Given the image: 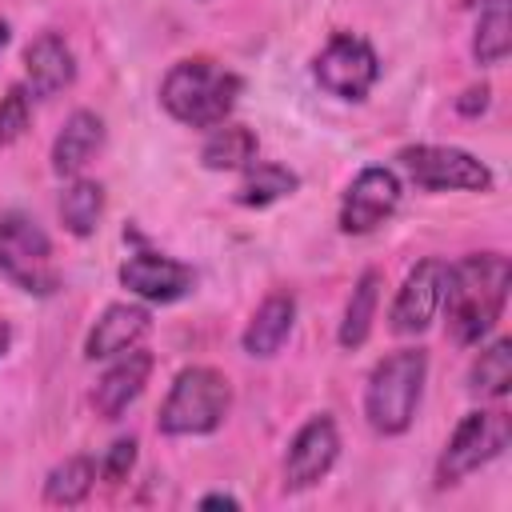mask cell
Instances as JSON below:
<instances>
[{
  "label": "cell",
  "instance_id": "cell-1",
  "mask_svg": "<svg viewBox=\"0 0 512 512\" xmlns=\"http://www.w3.org/2000/svg\"><path fill=\"white\" fill-rule=\"evenodd\" d=\"M512 264L500 252H476L444 268V316L456 344H480L504 312Z\"/></svg>",
  "mask_w": 512,
  "mask_h": 512
},
{
  "label": "cell",
  "instance_id": "cell-2",
  "mask_svg": "<svg viewBox=\"0 0 512 512\" xmlns=\"http://www.w3.org/2000/svg\"><path fill=\"white\" fill-rule=\"evenodd\" d=\"M240 96V76L220 68L216 60H180L168 68L164 84H160V104L172 120L188 124V128H216L228 120V112L236 108Z\"/></svg>",
  "mask_w": 512,
  "mask_h": 512
},
{
  "label": "cell",
  "instance_id": "cell-3",
  "mask_svg": "<svg viewBox=\"0 0 512 512\" xmlns=\"http://www.w3.org/2000/svg\"><path fill=\"white\" fill-rule=\"evenodd\" d=\"M424 376H428L424 348H400L372 368L368 388H364V416L380 436L408 432L420 392H424Z\"/></svg>",
  "mask_w": 512,
  "mask_h": 512
},
{
  "label": "cell",
  "instance_id": "cell-4",
  "mask_svg": "<svg viewBox=\"0 0 512 512\" xmlns=\"http://www.w3.org/2000/svg\"><path fill=\"white\" fill-rule=\"evenodd\" d=\"M228 408H232V388L224 372L204 368V364L184 368L160 404V432L164 436H208L224 424Z\"/></svg>",
  "mask_w": 512,
  "mask_h": 512
},
{
  "label": "cell",
  "instance_id": "cell-5",
  "mask_svg": "<svg viewBox=\"0 0 512 512\" xmlns=\"http://www.w3.org/2000/svg\"><path fill=\"white\" fill-rule=\"evenodd\" d=\"M508 448V416L504 412H468L456 432L448 436L440 464H436V484H460L468 472L484 468L488 460H496Z\"/></svg>",
  "mask_w": 512,
  "mask_h": 512
},
{
  "label": "cell",
  "instance_id": "cell-6",
  "mask_svg": "<svg viewBox=\"0 0 512 512\" xmlns=\"http://www.w3.org/2000/svg\"><path fill=\"white\" fill-rule=\"evenodd\" d=\"M52 244L44 228L20 212L0 216V276L20 284L24 292H52L56 272H52Z\"/></svg>",
  "mask_w": 512,
  "mask_h": 512
},
{
  "label": "cell",
  "instance_id": "cell-7",
  "mask_svg": "<svg viewBox=\"0 0 512 512\" xmlns=\"http://www.w3.org/2000/svg\"><path fill=\"white\" fill-rule=\"evenodd\" d=\"M400 168L428 192H488L492 188V172L484 160H476L464 148H448V144H412L400 156Z\"/></svg>",
  "mask_w": 512,
  "mask_h": 512
},
{
  "label": "cell",
  "instance_id": "cell-8",
  "mask_svg": "<svg viewBox=\"0 0 512 512\" xmlns=\"http://www.w3.org/2000/svg\"><path fill=\"white\" fill-rule=\"evenodd\" d=\"M312 76L324 92H332L340 100H364L380 76V60L364 36L336 32L312 60Z\"/></svg>",
  "mask_w": 512,
  "mask_h": 512
},
{
  "label": "cell",
  "instance_id": "cell-9",
  "mask_svg": "<svg viewBox=\"0 0 512 512\" xmlns=\"http://www.w3.org/2000/svg\"><path fill=\"white\" fill-rule=\"evenodd\" d=\"M336 456H340V432H336L332 416L320 412V416L304 420L288 444V456H284V488L288 492L312 488L320 476H328Z\"/></svg>",
  "mask_w": 512,
  "mask_h": 512
},
{
  "label": "cell",
  "instance_id": "cell-10",
  "mask_svg": "<svg viewBox=\"0 0 512 512\" xmlns=\"http://www.w3.org/2000/svg\"><path fill=\"white\" fill-rule=\"evenodd\" d=\"M444 268H448L444 260H420L404 276V284L392 300V312H388V328L396 336H416L436 320L440 300H444Z\"/></svg>",
  "mask_w": 512,
  "mask_h": 512
},
{
  "label": "cell",
  "instance_id": "cell-11",
  "mask_svg": "<svg viewBox=\"0 0 512 512\" xmlns=\"http://www.w3.org/2000/svg\"><path fill=\"white\" fill-rule=\"evenodd\" d=\"M400 204V180L392 168H364L344 200H340V228L344 232H372L376 224H384Z\"/></svg>",
  "mask_w": 512,
  "mask_h": 512
},
{
  "label": "cell",
  "instance_id": "cell-12",
  "mask_svg": "<svg viewBox=\"0 0 512 512\" xmlns=\"http://www.w3.org/2000/svg\"><path fill=\"white\" fill-rule=\"evenodd\" d=\"M120 284L128 292H136L140 300H152V304H172L180 296L192 292L196 284V272L172 256H160V252H136L120 264Z\"/></svg>",
  "mask_w": 512,
  "mask_h": 512
},
{
  "label": "cell",
  "instance_id": "cell-13",
  "mask_svg": "<svg viewBox=\"0 0 512 512\" xmlns=\"http://www.w3.org/2000/svg\"><path fill=\"white\" fill-rule=\"evenodd\" d=\"M148 372H152V352H140V348L120 352V360L96 380V388H92V408H96L104 420H116V416L144 392Z\"/></svg>",
  "mask_w": 512,
  "mask_h": 512
},
{
  "label": "cell",
  "instance_id": "cell-14",
  "mask_svg": "<svg viewBox=\"0 0 512 512\" xmlns=\"http://www.w3.org/2000/svg\"><path fill=\"white\" fill-rule=\"evenodd\" d=\"M24 76H28V92L32 96H56L76 80V60L72 48L64 44V36L44 32L28 44L24 52Z\"/></svg>",
  "mask_w": 512,
  "mask_h": 512
},
{
  "label": "cell",
  "instance_id": "cell-15",
  "mask_svg": "<svg viewBox=\"0 0 512 512\" xmlns=\"http://www.w3.org/2000/svg\"><path fill=\"white\" fill-rule=\"evenodd\" d=\"M144 332H148V312L140 304H108L84 340V356L88 360L120 356V352L136 348Z\"/></svg>",
  "mask_w": 512,
  "mask_h": 512
},
{
  "label": "cell",
  "instance_id": "cell-16",
  "mask_svg": "<svg viewBox=\"0 0 512 512\" xmlns=\"http://www.w3.org/2000/svg\"><path fill=\"white\" fill-rule=\"evenodd\" d=\"M104 148V120L88 108L72 112L52 144V172L56 176H80V168Z\"/></svg>",
  "mask_w": 512,
  "mask_h": 512
},
{
  "label": "cell",
  "instance_id": "cell-17",
  "mask_svg": "<svg viewBox=\"0 0 512 512\" xmlns=\"http://www.w3.org/2000/svg\"><path fill=\"white\" fill-rule=\"evenodd\" d=\"M292 324H296V296H292V292H272V296L252 312V320H248L240 344H244L248 356H260V360H264V356H276L280 344L288 340Z\"/></svg>",
  "mask_w": 512,
  "mask_h": 512
},
{
  "label": "cell",
  "instance_id": "cell-18",
  "mask_svg": "<svg viewBox=\"0 0 512 512\" xmlns=\"http://www.w3.org/2000/svg\"><path fill=\"white\" fill-rule=\"evenodd\" d=\"M204 168L212 172H232V168H248L256 160V132L244 124H216L212 136L200 148Z\"/></svg>",
  "mask_w": 512,
  "mask_h": 512
},
{
  "label": "cell",
  "instance_id": "cell-19",
  "mask_svg": "<svg viewBox=\"0 0 512 512\" xmlns=\"http://www.w3.org/2000/svg\"><path fill=\"white\" fill-rule=\"evenodd\" d=\"M300 188V176L284 164H248V176L240 180L236 188V204L244 208H264V204H276L284 196H292Z\"/></svg>",
  "mask_w": 512,
  "mask_h": 512
},
{
  "label": "cell",
  "instance_id": "cell-20",
  "mask_svg": "<svg viewBox=\"0 0 512 512\" xmlns=\"http://www.w3.org/2000/svg\"><path fill=\"white\" fill-rule=\"evenodd\" d=\"M376 304H380V272L368 268L356 288H352V300L344 308V320H340V344L344 348H360L372 332V320H376Z\"/></svg>",
  "mask_w": 512,
  "mask_h": 512
},
{
  "label": "cell",
  "instance_id": "cell-21",
  "mask_svg": "<svg viewBox=\"0 0 512 512\" xmlns=\"http://www.w3.org/2000/svg\"><path fill=\"white\" fill-rule=\"evenodd\" d=\"M96 484V460L92 456H68L64 464H56L44 480V500L48 504H80Z\"/></svg>",
  "mask_w": 512,
  "mask_h": 512
},
{
  "label": "cell",
  "instance_id": "cell-22",
  "mask_svg": "<svg viewBox=\"0 0 512 512\" xmlns=\"http://www.w3.org/2000/svg\"><path fill=\"white\" fill-rule=\"evenodd\" d=\"M104 216V188L96 180H76L60 196V220L72 236H92Z\"/></svg>",
  "mask_w": 512,
  "mask_h": 512
},
{
  "label": "cell",
  "instance_id": "cell-23",
  "mask_svg": "<svg viewBox=\"0 0 512 512\" xmlns=\"http://www.w3.org/2000/svg\"><path fill=\"white\" fill-rule=\"evenodd\" d=\"M468 388L476 392V396H492V400H500L508 388H512V340H492L484 352H480V360L472 364V376H468Z\"/></svg>",
  "mask_w": 512,
  "mask_h": 512
},
{
  "label": "cell",
  "instance_id": "cell-24",
  "mask_svg": "<svg viewBox=\"0 0 512 512\" xmlns=\"http://www.w3.org/2000/svg\"><path fill=\"white\" fill-rule=\"evenodd\" d=\"M512 48V24H508V0H488L480 12L476 36H472V56L480 64H500Z\"/></svg>",
  "mask_w": 512,
  "mask_h": 512
},
{
  "label": "cell",
  "instance_id": "cell-25",
  "mask_svg": "<svg viewBox=\"0 0 512 512\" xmlns=\"http://www.w3.org/2000/svg\"><path fill=\"white\" fill-rule=\"evenodd\" d=\"M28 96H32V92H24L20 84L4 92V100H0V144H16V140L24 136L28 116H32V112H28Z\"/></svg>",
  "mask_w": 512,
  "mask_h": 512
},
{
  "label": "cell",
  "instance_id": "cell-26",
  "mask_svg": "<svg viewBox=\"0 0 512 512\" xmlns=\"http://www.w3.org/2000/svg\"><path fill=\"white\" fill-rule=\"evenodd\" d=\"M132 464H136V440H116V444L104 452V460H100L96 472H100L108 484H124L128 472H132Z\"/></svg>",
  "mask_w": 512,
  "mask_h": 512
},
{
  "label": "cell",
  "instance_id": "cell-27",
  "mask_svg": "<svg viewBox=\"0 0 512 512\" xmlns=\"http://www.w3.org/2000/svg\"><path fill=\"white\" fill-rule=\"evenodd\" d=\"M456 108L464 112V116H476V112H484L488 108V88L480 84V88H468L460 100H456Z\"/></svg>",
  "mask_w": 512,
  "mask_h": 512
},
{
  "label": "cell",
  "instance_id": "cell-28",
  "mask_svg": "<svg viewBox=\"0 0 512 512\" xmlns=\"http://www.w3.org/2000/svg\"><path fill=\"white\" fill-rule=\"evenodd\" d=\"M200 508H240V500H236V496H228V492H212V496H204V500H200Z\"/></svg>",
  "mask_w": 512,
  "mask_h": 512
},
{
  "label": "cell",
  "instance_id": "cell-29",
  "mask_svg": "<svg viewBox=\"0 0 512 512\" xmlns=\"http://www.w3.org/2000/svg\"><path fill=\"white\" fill-rule=\"evenodd\" d=\"M8 344H12V328H8V320H0V356L8 352Z\"/></svg>",
  "mask_w": 512,
  "mask_h": 512
},
{
  "label": "cell",
  "instance_id": "cell-30",
  "mask_svg": "<svg viewBox=\"0 0 512 512\" xmlns=\"http://www.w3.org/2000/svg\"><path fill=\"white\" fill-rule=\"evenodd\" d=\"M4 44H8V24L0 20V52H4Z\"/></svg>",
  "mask_w": 512,
  "mask_h": 512
}]
</instances>
